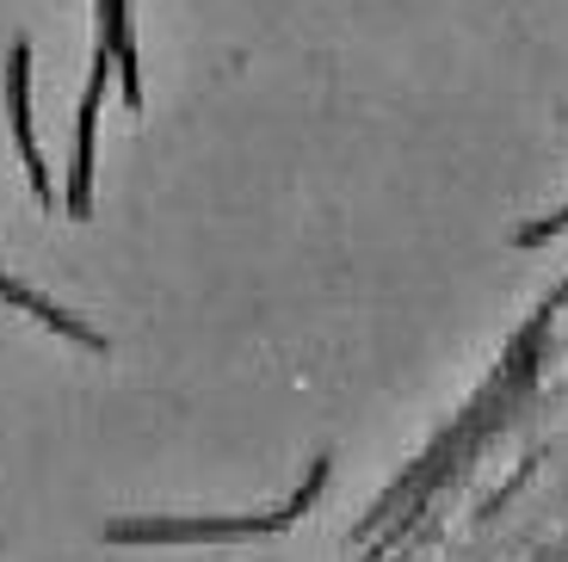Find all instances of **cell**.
Here are the masks:
<instances>
[{
    "label": "cell",
    "mask_w": 568,
    "mask_h": 562,
    "mask_svg": "<svg viewBox=\"0 0 568 562\" xmlns=\"http://www.w3.org/2000/svg\"><path fill=\"white\" fill-rule=\"evenodd\" d=\"M105 62H112V50L100 43V62H93V81H87V99H81V155H74V185H69V211L74 217H87V192H93V118H100Z\"/></svg>",
    "instance_id": "2"
},
{
    "label": "cell",
    "mask_w": 568,
    "mask_h": 562,
    "mask_svg": "<svg viewBox=\"0 0 568 562\" xmlns=\"http://www.w3.org/2000/svg\"><path fill=\"white\" fill-rule=\"evenodd\" d=\"M0 297H7V303H26L31 315H43V322L57 328V334H69V340H81V347H105L100 334H87L81 322H74V315H62V310H50V303H43V297H31L26 284H13V279H0Z\"/></svg>",
    "instance_id": "3"
},
{
    "label": "cell",
    "mask_w": 568,
    "mask_h": 562,
    "mask_svg": "<svg viewBox=\"0 0 568 562\" xmlns=\"http://www.w3.org/2000/svg\"><path fill=\"white\" fill-rule=\"evenodd\" d=\"M7 106H13V137H19V155H26V173L38 185V198L50 204V168L38 155V137H31V50L19 43L13 62H7Z\"/></svg>",
    "instance_id": "1"
}]
</instances>
